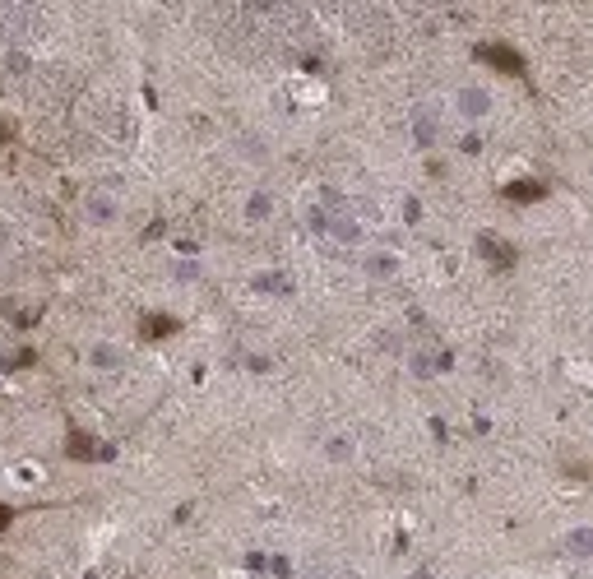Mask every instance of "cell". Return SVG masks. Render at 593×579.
<instances>
[{
    "label": "cell",
    "mask_w": 593,
    "mask_h": 579,
    "mask_svg": "<svg viewBox=\"0 0 593 579\" xmlns=\"http://www.w3.org/2000/svg\"><path fill=\"white\" fill-rule=\"evenodd\" d=\"M366 269L376 274V279H390L394 269H399V260H394L390 250H381V255H371V260H366Z\"/></svg>",
    "instance_id": "8"
},
{
    "label": "cell",
    "mask_w": 593,
    "mask_h": 579,
    "mask_svg": "<svg viewBox=\"0 0 593 579\" xmlns=\"http://www.w3.org/2000/svg\"><path fill=\"white\" fill-rule=\"evenodd\" d=\"M269 213H274V200H269V195H250V200H246V218H250V223H264Z\"/></svg>",
    "instance_id": "7"
},
{
    "label": "cell",
    "mask_w": 593,
    "mask_h": 579,
    "mask_svg": "<svg viewBox=\"0 0 593 579\" xmlns=\"http://www.w3.org/2000/svg\"><path fill=\"white\" fill-rule=\"evenodd\" d=\"M144 334L148 338H167V334H177V320H172V315H144Z\"/></svg>",
    "instance_id": "6"
},
{
    "label": "cell",
    "mask_w": 593,
    "mask_h": 579,
    "mask_svg": "<svg viewBox=\"0 0 593 579\" xmlns=\"http://www.w3.org/2000/svg\"><path fill=\"white\" fill-rule=\"evenodd\" d=\"M478 61H487V65H496L501 75H524V56L519 51H510V46H478Z\"/></svg>",
    "instance_id": "1"
},
{
    "label": "cell",
    "mask_w": 593,
    "mask_h": 579,
    "mask_svg": "<svg viewBox=\"0 0 593 579\" xmlns=\"http://www.w3.org/2000/svg\"><path fill=\"white\" fill-rule=\"evenodd\" d=\"M93 362H98L102 371H112V367H121V352H116V348H107V343H102V348H93Z\"/></svg>",
    "instance_id": "12"
},
{
    "label": "cell",
    "mask_w": 593,
    "mask_h": 579,
    "mask_svg": "<svg viewBox=\"0 0 593 579\" xmlns=\"http://www.w3.org/2000/svg\"><path fill=\"white\" fill-rule=\"evenodd\" d=\"M89 209H93V218H98V223H112V218H116V204L107 200V195H98V200H93Z\"/></svg>",
    "instance_id": "13"
},
{
    "label": "cell",
    "mask_w": 593,
    "mask_h": 579,
    "mask_svg": "<svg viewBox=\"0 0 593 579\" xmlns=\"http://www.w3.org/2000/svg\"><path fill=\"white\" fill-rule=\"evenodd\" d=\"M505 195H510V200H542V195H547V186H542V181H510V186H505Z\"/></svg>",
    "instance_id": "4"
},
{
    "label": "cell",
    "mask_w": 593,
    "mask_h": 579,
    "mask_svg": "<svg viewBox=\"0 0 593 579\" xmlns=\"http://www.w3.org/2000/svg\"><path fill=\"white\" fill-rule=\"evenodd\" d=\"M487 107H492V98H487L482 89H464L459 93V116H464V121H482Z\"/></svg>",
    "instance_id": "3"
},
{
    "label": "cell",
    "mask_w": 593,
    "mask_h": 579,
    "mask_svg": "<svg viewBox=\"0 0 593 579\" xmlns=\"http://www.w3.org/2000/svg\"><path fill=\"white\" fill-rule=\"evenodd\" d=\"M325 454H329V459H352V440H343V435H334V440H329V445H325Z\"/></svg>",
    "instance_id": "14"
},
{
    "label": "cell",
    "mask_w": 593,
    "mask_h": 579,
    "mask_svg": "<svg viewBox=\"0 0 593 579\" xmlns=\"http://www.w3.org/2000/svg\"><path fill=\"white\" fill-rule=\"evenodd\" d=\"M10 523H14V510H10V505H0V528H10Z\"/></svg>",
    "instance_id": "15"
},
{
    "label": "cell",
    "mask_w": 593,
    "mask_h": 579,
    "mask_svg": "<svg viewBox=\"0 0 593 579\" xmlns=\"http://www.w3.org/2000/svg\"><path fill=\"white\" fill-rule=\"evenodd\" d=\"M478 250H482V255H492L496 269H510V260H515V250H510V246H501V241H492V236H482Z\"/></svg>",
    "instance_id": "5"
},
{
    "label": "cell",
    "mask_w": 593,
    "mask_h": 579,
    "mask_svg": "<svg viewBox=\"0 0 593 579\" xmlns=\"http://www.w3.org/2000/svg\"><path fill=\"white\" fill-rule=\"evenodd\" d=\"M70 459H112L116 450L112 445H102V440H93V435H84V431H70Z\"/></svg>",
    "instance_id": "2"
},
{
    "label": "cell",
    "mask_w": 593,
    "mask_h": 579,
    "mask_svg": "<svg viewBox=\"0 0 593 579\" xmlns=\"http://www.w3.org/2000/svg\"><path fill=\"white\" fill-rule=\"evenodd\" d=\"M566 547H570L575 556H589V552H593V533H589V528H575V533L566 537Z\"/></svg>",
    "instance_id": "10"
},
{
    "label": "cell",
    "mask_w": 593,
    "mask_h": 579,
    "mask_svg": "<svg viewBox=\"0 0 593 579\" xmlns=\"http://www.w3.org/2000/svg\"><path fill=\"white\" fill-rule=\"evenodd\" d=\"M255 288H260V292H292V283L283 279V274H260Z\"/></svg>",
    "instance_id": "11"
},
{
    "label": "cell",
    "mask_w": 593,
    "mask_h": 579,
    "mask_svg": "<svg viewBox=\"0 0 593 579\" xmlns=\"http://www.w3.org/2000/svg\"><path fill=\"white\" fill-rule=\"evenodd\" d=\"M413 134H417V144H431V139H436V125H431V112H413Z\"/></svg>",
    "instance_id": "9"
}]
</instances>
